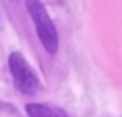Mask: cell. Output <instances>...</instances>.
I'll return each mask as SVG.
<instances>
[{"label": "cell", "mask_w": 122, "mask_h": 117, "mask_svg": "<svg viewBox=\"0 0 122 117\" xmlns=\"http://www.w3.org/2000/svg\"><path fill=\"white\" fill-rule=\"evenodd\" d=\"M24 4H26V12L30 14V18L34 22L40 44L44 46V50L48 54H56L58 52V32H56V26H54L46 6L40 0H26Z\"/></svg>", "instance_id": "obj_1"}, {"label": "cell", "mask_w": 122, "mask_h": 117, "mask_svg": "<svg viewBox=\"0 0 122 117\" xmlns=\"http://www.w3.org/2000/svg\"><path fill=\"white\" fill-rule=\"evenodd\" d=\"M8 68H10V74H12V81L20 93L30 95V93L38 91L40 79H38L36 72L32 69V65L26 62V58L20 52H12L8 56Z\"/></svg>", "instance_id": "obj_2"}, {"label": "cell", "mask_w": 122, "mask_h": 117, "mask_svg": "<svg viewBox=\"0 0 122 117\" xmlns=\"http://www.w3.org/2000/svg\"><path fill=\"white\" fill-rule=\"evenodd\" d=\"M26 113L28 117H70L62 107L50 103H28Z\"/></svg>", "instance_id": "obj_3"}, {"label": "cell", "mask_w": 122, "mask_h": 117, "mask_svg": "<svg viewBox=\"0 0 122 117\" xmlns=\"http://www.w3.org/2000/svg\"><path fill=\"white\" fill-rule=\"evenodd\" d=\"M0 28H2V16H0Z\"/></svg>", "instance_id": "obj_4"}]
</instances>
